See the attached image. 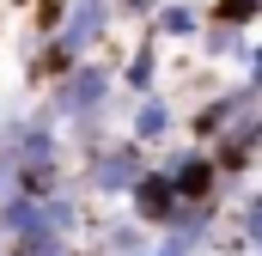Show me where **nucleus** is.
Masks as SVG:
<instances>
[{
	"label": "nucleus",
	"mask_w": 262,
	"mask_h": 256,
	"mask_svg": "<svg viewBox=\"0 0 262 256\" xmlns=\"http://www.w3.org/2000/svg\"><path fill=\"white\" fill-rule=\"evenodd\" d=\"M152 171V159H146V146L140 140H128V134H110L98 153H85L79 159V195L98 207V201H128L134 195V183Z\"/></svg>",
	"instance_id": "f257e3e1"
},
{
	"label": "nucleus",
	"mask_w": 262,
	"mask_h": 256,
	"mask_svg": "<svg viewBox=\"0 0 262 256\" xmlns=\"http://www.w3.org/2000/svg\"><path fill=\"white\" fill-rule=\"evenodd\" d=\"M116 92H122V79H116V67L104 61H79L67 79L49 86V98H43V110L55 116V122H104L110 110H116Z\"/></svg>",
	"instance_id": "f03ea898"
},
{
	"label": "nucleus",
	"mask_w": 262,
	"mask_h": 256,
	"mask_svg": "<svg viewBox=\"0 0 262 256\" xmlns=\"http://www.w3.org/2000/svg\"><path fill=\"white\" fill-rule=\"evenodd\" d=\"M159 171L177 183L183 201H226V177H220V165H213V153H207L201 140H177V146H165Z\"/></svg>",
	"instance_id": "7ed1b4c3"
},
{
	"label": "nucleus",
	"mask_w": 262,
	"mask_h": 256,
	"mask_svg": "<svg viewBox=\"0 0 262 256\" xmlns=\"http://www.w3.org/2000/svg\"><path fill=\"white\" fill-rule=\"evenodd\" d=\"M220 220H226V201H183L159 232V244H171L177 256H207L220 244Z\"/></svg>",
	"instance_id": "20e7f679"
},
{
	"label": "nucleus",
	"mask_w": 262,
	"mask_h": 256,
	"mask_svg": "<svg viewBox=\"0 0 262 256\" xmlns=\"http://www.w3.org/2000/svg\"><path fill=\"white\" fill-rule=\"evenodd\" d=\"M250 110H262V92L244 79V86H226L220 98H207L195 116H189V140H201V146H213L226 128L238 122V116H250Z\"/></svg>",
	"instance_id": "39448f33"
},
{
	"label": "nucleus",
	"mask_w": 262,
	"mask_h": 256,
	"mask_svg": "<svg viewBox=\"0 0 262 256\" xmlns=\"http://www.w3.org/2000/svg\"><path fill=\"white\" fill-rule=\"evenodd\" d=\"M110 25H116V0H67V25H61V43L73 61H85L104 37H110Z\"/></svg>",
	"instance_id": "423d86ee"
},
{
	"label": "nucleus",
	"mask_w": 262,
	"mask_h": 256,
	"mask_svg": "<svg viewBox=\"0 0 262 256\" xmlns=\"http://www.w3.org/2000/svg\"><path fill=\"white\" fill-rule=\"evenodd\" d=\"M85 238H92L98 256H146L152 244H159V232H146L128 207H122L116 220H98V214H92V220H85Z\"/></svg>",
	"instance_id": "0eeeda50"
},
{
	"label": "nucleus",
	"mask_w": 262,
	"mask_h": 256,
	"mask_svg": "<svg viewBox=\"0 0 262 256\" xmlns=\"http://www.w3.org/2000/svg\"><path fill=\"white\" fill-rule=\"evenodd\" d=\"M122 207H128V214L140 220V226H146V232H165V226H171V214L183 207V195H177V183H171V177L152 165V171L134 183V195L122 201Z\"/></svg>",
	"instance_id": "6e6552de"
},
{
	"label": "nucleus",
	"mask_w": 262,
	"mask_h": 256,
	"mask_svg": "<svg viewBox=\"0 0 262 256\" xmlns=\"http://www.w3.org/2000/svg\"><path fill=\"white\" fill-rule=\"evenodd\" d=\"M171 134H177V110H171V98H165V92L134 98V110H128V140H140V146L152 153V146H165Z\"/></svg>",
	"instance_id": "1a4fd4ad"
},
{
	"label": "nucleus",
	"mask_w": 262,
	"mask_h": 256,
	"mask_svg": "<svg viewBox=\"0 0 262 256\" xmlns=\"http://www.w3.org/2000/svg\"><path fill=\"white\" fill-rule=\"evenodd\" d=\"M152 37H165V43H195V37H201V6L165 0V6L152 12Z\"/></svg>",
	"instance_id": "9d476101"
},
{
	"label": "nucleus",
	"mask_w": 262,
	"mask_h": 256,
	"mask_svg": "<svg viewBox=\"0 0 262 256\" xmlns=\"http://www.w3.org/2000/svg\"><path fill=\"white\" fill-rule=\"evenodd\" d=\"M122 92H134V98L159 92V43H140V49L128 55V67H122Z\"/></svg>",
	"instance_id": "9b49d317"
},
{
	"label": "nucleus",
	"mask_w": 262,
	"mask_h": 256,
	"mask_svg": "<svg viewBox=\"0 0 262 256\" xmlns=\"http://www.w3.org/2000/svg\"><path fill=\"white\" fill-rule=\"evenodd\" d=\"M201 55H213V61H238V67H244L250 37H244L238 25H220V18H213V31H201Z\"/></svg>",
	"instance_id": "f8f14e48"
},
{
	"label": "nucleus",
	"mask_w": 262,
	"mask_h": 256,
	"mask_svg": "<svg viewBox=\"0 0 262 256\" xmlns=\"http://www.w3.org/2000/svg\"><path fill=\"white\" fill-rule=\"evenodd\" d=\"M232 232L250 244V256H262V189H244L232 201Z\"/></svg>",
	"instance_id": "ddd939ff"
},
{
	"label": "nucleus",
	"mask_w": 262,
	"mask_h": 256,
	"mask_svg": "<svg viewBox=\"0 0 262 256\" xmlns=\"http://www.w3.org/2000/svg\"><path fill=\"white\" fill-rule=\"evenodd\" d=\"M6 256H85V244L61 238V232H31V238H12Z\"/></svg>",
	"instance_id": "4468645a"
},
{
	"label": "nucleus",
	"mask_w": 262,
	"mask_h": 256,
	"mask_svg": "<svg viewBox=\"0 0 262 256\" xmlns=\"http://www.w3.org/2000/svg\"><path fill=\"white\" fill-rule=\"evenodd\" d=\"M213 18L220 25H238V31H250L262 18V0H213Z\"/></svg>",
	"instance_id": "2eb2a0df"
},
{
	"label": "nucleus",
	"mask_w": 262,
	"mask_h": 256,
	"mask_svg": "<svg viewBox=\"0 0 262 256\" xmlns=\"http://www.w3.org/2000/svg\"><path fill=\"white\" fill-rule=\"evenodd\" d=\"M61 25H67V0H37V31L61 37Z\"/></svg>",
	"instance_id": "dca6fc26"
},
{
	"label": "nucleus",
	"mask_w": 262,
	"mask_h": 256,
	"mask_svg": "<svg viewBox=\"0 0 262 256\" xmlns=\"http://www.w3.org/2000/svg\"><path fill=\"white\" fill-rule=\"evenodd\" d=\"M165 0H116V18H152Z\"/></svg>",
	"instance_id": "f3484780"
},
{
	"label": "nucleus",
	"mask_w": 262,
	"mask_h": 256,
	"mask_svg": "<svg viewBox=\"0 0 262 256\" xmlns=\"http://www.w3.org/2000/svg\"><path fill=\"white\" fill-rule=\"evenodd\" d=\"M244 79L262 92V43H250V55H244Z\"/></svg>",
	"instance_id": "a211bd4d"
},
{
	"label": "nucleus",
	"mask_w": 262,
	"mask_h": 256,
	"mask_svg": "<svg viewBox=\"0 0 262 256\" xmlns=\"http://www.w3.org/2000/svg\"><path fill=\"white\" fill-rule=\"evenodd\" d=\"M6 195H18L12 189V171H0V201H6Z\"/></svg>",
	"instance_id": "6ab92c4d"
},
{
	"label": "nucleus",
	"mask_w": 262,
	"mask_h": 256,
	"mask_svg": "<svg viewBox=\"0 0 262 256\" xmlns=\"http://www.w3.org/2000/svg\"><path fill=\"white\" fill-rule=\"evenodd\" d=\"M146 256H177V250H171V244H152V250H146Z\"/></svg>",
	"instance_id": "aec40b11"
},
{
	"label": "nucleus",
	"mask_w": 262,
	"mask_h": 256,
	"mask_svg": "<svg viewBox=\"0 0 262 256\" xmlns=\"http://www.w3.org/2000/svg\"><path fill=\"white\" fill-rule=\"evenodd\" d=\"M0 256H6V244H0Z\"/></svg>",
	"instance_id": "412c9836"
},
{
	"label": "nucleus",
	"mask_w": 262,
	"mask_h": 256,
	"mask_svg": "<svg viewBox=\"0 0 262 256\" xmlns=\"http://www.w3.org/2000/svg\"><path fill=\"white\" fill-rule=\"evenodd\" d=\"M85 256H98V250H85Z\"/></svg>",
	"instance_id": "4be33fe9"
}]
</instances>
